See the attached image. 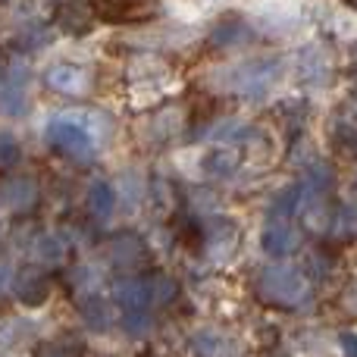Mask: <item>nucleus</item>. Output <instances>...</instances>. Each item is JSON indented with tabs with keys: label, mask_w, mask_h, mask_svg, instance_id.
<instances>
[{
	"label": "nucleus",
	"mask_w": 357,
	"mask_h": 357,
	"mask_svg": "<svg viewBox=\"0 0 357 357\" xmlns=\"http://www.w3.org/2000/svg\"><path fill=\"white\" fill-rule=\"evenodd\" d=\"M257 295L260 301L273 304V307H298L310 295V282L298 266H266L257 276Z\"/></svg>",
	"instance_id": "1"
},
{
	"label": "nucleus",
	"mask_w": 357,
	"mask_h": 357,
	"mask_svg": "<svg viewBox=\"0 0 357 357\" xmlns=\"http://www.w3.org/2000/svg\"><path fill=\"white\" fill-rule=\"evenodd\" d=\"M47 144L63 157L73 160H91L94 157V132L79 113H60L47 126Z\"/></svg>",
	"instance_id": "2"
},
{
	"label": "nucleus",
	"mask_w": 357,
	"mask_h": 357,
	"mask_svg": "<svg viewBox=\"0 0 357 357\" xmlns=\"http://www.w3.org/2000/svg\"><path fill=\"white\" fill-rule=\"evenodd\" d=\"M279 75V60L276 56H260V60H248L238 66V79L235 82V88H238L241 94H264L266 88L276 82Z\"/></svg>",
	"instance_id": "3"
},
{
	"label": "nucleus",
	"mask_w": 357,
	"mask_h": 357,
	"mask_svg": "<svg viewBox=\"0 0 357 357\" xmlns=\"http://www.w3.org/2000/svg\"><path fill=\"white\" fill-rule=\"evenodd\" d=\"M151 260V254H148V245H144L138 235H132V232H119L116 238L110 241V264L116 266V270H123V273H135V270H142L144 264Z\"/></svg>",
	"instance_id": "4"
},
{
	"label": "nucleus",
	"mask_w": 357,
	"mask_h": 357,
	"mask_svg": "<svg viewBox=\"0 0 357 357\" xmlns=\"http://www.w3.org/2000/svg\"><path fill=\"white\" fill-rule=\"evenodd\" d=\"M44 82H47L56 94H66V98H82V94L91 88L88 69L73 66V63H56V66H50L47 75H44Z\"/></svg>",
	"instance_id": "5"
},
{
	"label": "nucleus",
	"mask_w": 357,
	"mask_h": 357,
	"mask_svg": "<svg viewBox=\"0 0 357 357\" xmlns=\"http://www.w3.org/2000/svg\"><path fill=\"white\" fill-rule=\"evenodd\" d=\"M13 291H16V298L22 304L41 307L50 295V279L44 276L41 270H35V266H25V270H19L16 279H13Z\"/></svg>",
	"instance_id": "6"
},
{
	"label": "nucleus",
	"mask_w": 357,
	"mask_h": 357,
	"mask_svg": "<svg viewBox=\"0 0 357 357\" xmlns=\"http://www.w3.org/2000/svg\"><path fill=\"white\" fill-rule=\"evenodd\" d=\"M301 245V235L289 226V222H270V226L260 232V248H264L270 257H291Z\"/></svg>",
	"instance_id": "7"
},
{
	"label": "nucleus",
	"mask_w": 357,
	"mask_h": 357,
	"mask_svg": "<svg viewBox=\"0 0 357 357\" xmlns=\"http://www.w3.org/2000/svg\"><path fill=\"white\" fill-rule=\"evenodd\" d=\"M113 298H116V301L123 304L129 314H144V310H148V304L154 301V298H151V282H148V279H138V276L119 279L116 289H113Z\"/></svg>",
	"instance_id": "8"
},
{
	"label": "nucleus",
	"mask_w": 357,
	"mask_h": 357,
	"mask_svg": "<svg viewBox=\"0 0 357 357\" xmlns=\"http://www.w3.org/2000/svg\"><path fill=\"white\" fill-rule=\"evenodd\" d=\"M0 197L6 201V207H10L13 213H25V210H31L38 201V185H35V178H29V176H10L3 182V188H0Z\"/></svg>",
	"instance_id": "9"
},
{
	"label": "nucleus",
	"mask_w": 357,
	"mask_h": 357,
	"mask_svg": "<svg viewBox=\"0 0 357 357\" xmlns=\"http://www.w3.org/2000/svg\"><path fill=\"white\" fill-rule=\"evenodd\" d=\"M201 169L213 178H226L238 169V151L235 148H210L201 157Z\"/></svg>",
	"instance_id": "10"
},
{
	"label": "nucleus",
	"mask_w": 357,
	"mask_h": 357,
	"mask_svg": "<svg viewBox=\"0 0 357 357\" xmlns=\"http://www.w3.org/2000/svg\"><path fill=\"white\" fill-rule=\"evenodd\" d=\"M85 201H88V210H91L98 220H107V216L116 210V191L110 188V182H91Z\"/></svg>",
	"instance_id": "11"
},
{
	"label": "nucleus",
	"mask_w": 357,
	"mask_h": 357,
	"mask_svg": "<svg viewBox=\"0 0 357 357\" xmlns=\"http://www.w3.org/2000/svg\"><path fill=\"white\" fill-rule=\"evenodd\" d=\"M82 354H85L82 339H75V335H63V339L41 342L31 357H82Z\"/></svg>",
	"instance_id": "12"
},
{
	"label": "nucleus",
	"mask_w": 357,
	"mask_h": 357,
	"mask_svg": "<svg viewBox=\"0 0 357 357\" xmlns=\"http://www.w3.org/2000/svg\"><path fill=\"white\" fill-rule=\"evenodd\" d=\"M301 197H304V185H289L285 191H279L270 204V213L276 216V222H289V216L301 207Z\"/></svg>",
	"instance_id": "13"
},
{
	"label": "nucleus",
	"mask_w": 357,
	"mask_h": 357,
	"mask_svg": "<svg viewBox=\"0 0 357 357\" xmlns=\"http://www.w3.org/2000/svg\"><path fill=\"white\" fill-rule=\"evenodd\" d=\"M31 251H35V260H41V264H60V260L66 257V245H63V238L54 232L38 235Z\"/></svg>",
	"instance_id": "14"
},
{
	"label": "nucleus",
	"mask_w": 357,
	"mask_h": 357,
	"mask_svg": "<svg viewBox=\"0 0 357 357\" xmlns=\"http://www.w3.org/2000/svg\"><path fill=\"white\" fill-rule=\"evenodd\" d=\"M82 320H85L88 329L104 333V329L110 326V304H107L104 298H85V301H82Z\"/></svg>",
	"instance_id": "15"
},
{
	"label": "nucleus",
	"mask_w": 357,
	"mask_h": 357,
	"mask_svg": "<svg viewBox=\"0 0 357 357\" xmlns=\"http://www.w3.org/2000/svg\"><path fill=\"white\" fill-rule=\"evenodd\" d=\"M91 13H98L100 19H148L154 10L135 3H110V6H91Z\"/></svg>",
	"instance_id": "16"
},
{
	"label": "nucleus",
	"mask_w": 357,
	"mask_h": 357,
	"mask_svg": "<svg viewBox=\"0 0 357 357\" xmlns=\"http://www.w3.org/2000/svg\"><path fill=\"white\" fill-rule=\"evenodd\" d=\"M25 110V91L19 82H6L3 88H0V113H10V116H19V113Z\"/></svg>",
	"instance_id": "17"
},
{
	"label": "nucleus",
	"mask_w": 357,
	"mask_h": 357,
	"mask_svg": "<svg viewBox=\"0 0 357 357\" xmlns=\"http://www.w3.org/2000/svg\"><path fill=\"white\" fill-rule=\"evenodd\" d=\"M191 348H195L197 357H232V354H229V345L220 339V335H213V333H201Z\"/></svg>",
	"instance_id": "18"
},
{
	"label": "nucleus",
	"mask_w": 357,
	"mask_h": 357,
	"mask_svg": "<svg viewBox=\"0 0 357 357\" xmlns=\"http://www.w3.org/2000/svg\"><path fill=\"white\" fill-rule=\"evenodd\" d=\"M241 35H245V25L241 22H220L213 29V35H210V41H213L216 47H232V44L241 41Z\"/></svg>",
	"instance_id": "19"
},
{
	"label": "nucleus",
	"mask_w": 357,
	"mask_h": 357,
	"mask_svg": "<svg viewBox=\"0 0 357 357\" xmlns=\"http://www.w3.org/2000/svg\"><path fill=\"white\" fill-rule=\"evenodd\" d=\"M333 182H335V176H333V169H329L326 163H317V167L307 169V188L317 191V195L329 191V188H333Z\"/></svg>",
	"instance_id": "20"
},
{
	"label": "nucleus",
	"mask_w": 357,
	"mask_h": 357,
	"mask_svg": "<svg viewBox=\"0 0 357 357\" xmlns=\"http://www.w3.org/2000/svg\"><path fill=\"white\" fill-rule=\"evenodd\" d=\"M176 295H178V285L169 276H160L157 282H151V298H157L160 304L176 301Z\"/></svg>",
	"instance_id": "21"
},
{
	"label": "nucleus",
	"mask_w": 357,
	"mask_h": 357,
	"mask_svg": "<svg viewBox=\"0 0 357 357\" xmlns=\"http://www.w3.org/2000/svg\"><path fill=\"white\" fill-rule=\"evenodd\" d=\"M19 142L13 135H0V169H10L13 163H19Z\"/></svg>",
	"instance_id": "22"
},
{
	"label": "nucleus",
	"mask_w": 357,
	"mask_h": 357,
	"mask_svg": "<svg viewBox=\"0 0 357 357\" xmlns=\"http://www.w3.org/2000/svg\"><path fill=\"white\" fill-rule=\"evenodd\" d=\"M151 326L148 314H126V333L129 335H144Z\"/></svg>",
	"instance_id": "23"
},
{
	"label": "nucleus",
	"mask_w": 357,
	"mask_h": 357,
	"mask_svg": "<svg viewBox=\"0 0 357 357\" xmlns=\"http://www.w3.org/2000/svg\"><path fill=\"white\" fill-rule=\"evenodd\" d=\"M342 342H345V357H354V335L345 333L342 335Z\"/></svg>",
	"instance_id": "24"
}]
</instances>
